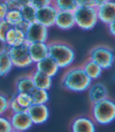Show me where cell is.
Here are the masks:
<instances>
[{
  "label": "cell",
  "mask_w": 115,
  "mask_h": 132,
  "mask_svg": "<svg viewBox=\"0 0 115 132\" xmlns=\"http://www.w3.org/2000/svg\"><path fill=\"white\" fill-rule=\"evenodd\" d=\"M61 84L69 91L81 93L88 89L92 81L85 74L81 66H76L67 69L62 76Z\"/></svg>",
  "instance_id": "obj_1"
},
{
  "label": "cell",
  "mask_w": 115,
  "mask_h": 132,
  "mask_svg": "<svg viewBox=\"0 0 115 132\" xmlns=\"http://www.w3.org/2000/svg\"><path fill=\"white\" fill-rule=\"evenodd\" d=\"M48 55L56 62L60 69H67L73 63L76 52L73 47L66 42L51 41L47 43Z\"/></svg>",
  "instance_id": "obj_2"
},
{
  "label": "cell",
  "mask_w": 115,
  "mask_h": 132,
  "mask_svg": "<svg viewBox=\"0 0 115 132\" xmlns=\"http://www.w3.org/2000/svg\"><path fill=\"white\" fill-rule=\"evenodd\" d=\"M91 117L95 123L109 125L115 119V103L109 97L102 101L92 103Z\"/></svg>",
  "instance_id": "obj_3"
},
{
  "label": "cell",
  "mask_w": 115,
  "mask_h": 132,
  "mask_svg": "<svg viewBox=\"0 0 115 132\" xmlns=\"http://www.w3.org/2000/svg\"><path fill=\"white\" fill-rule=\"evenodd\" d=\"M73 14L76 26L83 30H91L99 22L95 6H77Z\"/></svg>",
  "instance_id": "obj_4"
},
{
  "label": "cell",
  "mask_w": 115,
  "mask_h": 132,
  "mask_svg": "<svg viewBox=\"0 0 115 132\" xmlns=\"http://www.w3.org/2000/svg\"><path fill=\"white\" fill-rule=\"evenodd\" d=\"M7 49L14 67L25 69L34 64L29 55L27 43L13 47H7Z\"/></svg>",
  "instance_id": "obj_5"
},
{
  "label": "cell",
  "mask_w": 115,
  "mask_h": 132,
  "mask_svg": "<svg viewBox=\"0 0 115 132\" xmlns=\"http://www.w3.org/2000/svg\"><path fill=\"white\" fill-rule=\"evenodd\" d=\"M88 58L99 65L102 70H107L113 65L114 52L108 46L98 45L89 52Z\"/></svg>",
  "instance_id": "obj_6"
},
{
  "label": "cell",
  "mask_w": 115,
  "mask_h": 132,
  "mask_svg": "<svg viewBox=\"0 0 115 132\" xmlns=\"http://www.w3.org/2000/svg\"><path fill=\"white\" fill-rule=\"evenodd\" d=\"M48 28L37 21L30 23L25 32V42L27 44L36 42H47Z\"/></svg>",
  "instance_id": "obj_7"
},
{
  "label": "cell",
  "mask_w": 115,
  "mask_h": 132,
  "mask_svg": "<svg viewBox=\"0 0 115 132\" xmlns=\"http://www.w3.org/2000/svg\"><path fill=\"white\" fill-rule=\"evenodd\" d=\"M57 12L59 10L55 8L52 3L41 6L40 8H36V21L39 22L47 28L54 26Z\"/></svg>",
  "instance_id": "obj_8"
},
{
  "label": "cell",
  "mask_w": 115,
  "mask_h": 132,
  "mask_svg": "<svg viewBox=\"0 0 115 132\" xmlns=\"http://www.w3.org/2000/svg\"><path fill=\"white\" fill-rule=\"evenodd\" d=\"M33 125H41L48 120L50 111L47 104H32L26 109Z\"/></svg>",
  "instance_id": "obj_9"
},
{
  "label": "cell",
  "mask_w": 115,
  "mask_h": 132,
  "mask_svg": "<svg viewBox=\"0 0 115 132\" xmlns=\"http://www.w3.org/2000/svg\"><path fill=\"white\" fill-rule=\"evenodd\" d=\"M11 126L13 128V131L16 132H24L31 129L33 126V123L27 113L26 111L11 113L9 116Z\"/></svg>",
  "instance_id": "obj_10"
},
{
  "label": "cell",
  "mask_w": 115,
  "mask_h": 132,
  "mask_svg": "<svg viewBox=\"0 0 115 132\" xmlns=\"http://www.w3.org/2000/svg\"><path fill=\"white\" fill-rule=\"evenodd\" d=\"M96 7L99 21L108 25L115 20V3L113 0H109L107 3Z\"/></svg>",
  "instance_id": "obj_11"
},
{
  "label": "cell",
  "mask_w": 115,
  "mask_h": 132,
  "mask_svg": "<svg viewBox=\"0 0 115 132\" xmlns=\"http://www.w3.org/2000/svg\"><path fill=\"white\" fill-rule=\"evenodd\" d=\"M71 130L73 132H95L96 123L90 116H80L72 121Z\"/></svg>",
  "instance_id": "obj_12"
},
{
  "label": "cell",
  "mask_w": 115,
  "mask_h": 132,
  "mask_svg": "<svg viewBox=\"0 0 115 132\" xmlns=\"http://www.w3.org/2000/svg\"><path fill=\"white\" fill-rule=\"evenodd\" d=\"M34 64H36V70L51 78L54 77L59 73L60 70L59 67L57 66L56 62L49 55L46 56L45 58H43V59Z\"/></svg>",
  "instance_id": "obj_13"
},
{
  "label": "cell",
  "mask_w": 115,
  "mask_h": 132,
  "mask_svg": "<svg viewBox=\"0 0 115 132\" xmlns=\"http://www.w3.org/2000/svg\"><path fill=\"white\" fill-rule=\"evenodd\" d=\"M54 26L62 30H70L76 26L73 12L59 11L55 19Z\"/></svg>",
  "instance_id": "obj_14"
},
{
  "label": "cell",
  "mask_w": 115,
  "mask_h": 132,
  "mask_svg": "<svg viewBox=\"0 0 115 132\" xmlns=\"http://www.w3.org/2000/svg\"><path fill=\"white\" fill-rule=\"evenodd\" d=\"M28 52L34 63L39 62L48 55L47 42H36L28 44Z\"/></svg>",
  "instance_id": "obj_15"
},
{
  "label": "cell",
  "mask_w": 115,
  "mask_h": 132,
  "mask_svg": "<svg viewBox=\"0 0 115 132\" xmlns=\"http://www.w3.org/2000/svg\"><path fill=\"white\" fill-rule=\"evenodd\" d=\"M88 97L91 103H95L108 97V91L102 83L97 82L91 84L88 88Z\"/></svg>",
  "instance_id": "obj_16"
},
{
  "label": "cell",
  "mask_w": 115,
  "mask_h": 132,
  "mask_svg": "<svg viewBox=\"0 0 115 132\" xmlns=\"http://www.w3.org/2000/svg\"><path fill=\"white\" fill-rule=\"evenodd\" d=\"M24 43H26L25 33L14 26L11 27L6 36L4 45L6 47H13Z\"/></svg>",
  "instance_id": "obj_17"
},
{
  "label": "cell",
  "mask_w": 115,
  "mask_h": 132,
  "mask_svg": "<svg viewBox=\"0 0 115 132\" xmlns=\"http://www.w3.org/2000/svg\"><path fill=\"white\" fill-rule=\"evenodd\" d=\"M31 77L35 88L49 90L52 86V78L42 72L35 70L31 74Z\"/></svg>",
  "instance_id": "obj_18"
},
{
  "label": "cell",
  "mask_w": 115,
  "mask_h": 132,
  "mask_svg": "<svg viewBox=\"0 0 115 132\" xmlns=\"http://www.w3.org/2000/svg\"><path fill=\"white\" fill-rule=\"evenodd\" d=\"M14 67L13 63L7 49L5 46L2 50H0V78H5L7 76Z\"/></svg>",
  "instance_id": "obj_19"
},
{
  "label": "cell",
  "mask_w": 115,
  "mask_h": 132,
  "mask_svg": "<svg viewBox=\"0 0 115 132\" xmlns=\"http://www.w3.org/2000/svg\"><path fill=\"white\" fill-rule=\"evenodd\" d=\"M81 67L84 71L85 72V74L91 81L99 78L103 71L102 68L99 65H98L96 63H95L93 60H91L89 58H88L84 62Z\"/></svg>",
  "instance_id": "obj_20"
},
{
  "label": "cell",
  "mask_w": 115,
  "mask_h": 132,
  "mask_svg": "<svg viewBox=\"0 0 115 132\" xmlns=\"http://www.w3.org/2000/svg\"><path fill=\"white\" fill-rule=\"evenodd\" d=\"M16 93H31L35 89L31 75H22L17 78L15 81Z\"/></svg>",
  "instance_id": "obj_21"
},
{
  "label": "cell",
  "mask_w": 115,
  "mask_h": 132,
  "mask_svg": "<svg viewBox=\"0 0 115 132\" xmlns=\"http://www.w3.org/2000/svg\"><path fill=\"white\" fill-rule=\"evenodd\" d=\"M30 94H31L33 104H47V103L49 101V99H50L48 90H46V89L35 88Z\"/></svg>",
  "instance_id": "obj_22"
},
{
  "label": "cell",
  "mask_w": 115,
  "mask_h": 132,
  "mask_svg": "<svg viewBox=\"0 0 115 132\" xmlns=\"http://www.w3.org/2000/svg\"><path fill=\"white\" fill-rule=\"evenodd\" d=\"M20 11L22 16V19L28 23H32L36 21V8L31 3L23 6L20 8Z\"/></svg>",
  "instance_id": "obj_23"
},
{
  "label": "cell",
  "mask_w": 115,
  "mask_h": 132,
  "mask_svg": "<svg viewBox=\"0 0 115 132\" xmlns=\"http://www.w3.org/2000/svg\"><path fill=\"white\" fill-rule=\"evenodd\" d=\"M51 3L59 11L73 12L77 8L75 0H52Z\"/></svg>",
  "instance_id": "obj_24"
},
{
  "label": "cell",
  "mask_w": 115,
  "mask_h": 132,
  "mask_svg": "<svg viewBox=\"0 0 115 132\" xmlns=\"http://www.w3.org/2000/svg\"><path fill=\"white\" fill-rule=\"evenodd\" d=\"M5 20L12 26H17L19 22L23 20L20 9L8 10L6 15L5 17Z\"/></svg>",
  "instance_id": "obj_25"
},
{
  "label": "cell",
  "mask_w": 115,
  "mask_h": 132,
  "mask_svg": "<svg viewBox=\"0 0 115 132\" xmlns=\"http://www.w3.org/2000/svg\"><path fill=\"white\" fill-rule=\"evenodd\" d=\"M14 97L18 104L26 110L28 108L33 104L30 93H16Z\"/></svg>",
  "instance_id": "obj_26"
},
{
  "label": "cell",
  "mask_w": 115,
  "mask_h": 132,
  "mask_svg": "<svg viewBox=\"0 0 115 132\" xmlns=\"http://www.w3.org/2000/svg\"><path fill=\"white\" fill-rule=\"evenodd\" d=\"M13 128L9 118L5 115H0V132H12Z\"/></svg>",
  "instance_id": "obj_27"
},
{
  "label": "cell",
  "mask_w": 115,
  "mask_h": 132,
  "mask_svg": "<svg viewBox=\"0 0 115 132\" xmlns=\"http://www.w3.org/2000/svg\"><path fill=\"white\" fill-rule=\"evenodd\" d=\"M12 26L5 20H0V42L5 44L6 40V36L8 32V31L10 29Z\"/></svg>",
  "instance_id": "obj_28"
},
{
  "label": "cell",
  "mask_w": 115,
  "mask_h": 132,
  "mask_svg": "<svg viewBox=\"0 0 115 132\" xmlns=\"http://www.w3.org/2000/svg\"><path fill=\"white\" fill-rule=\"evenodd\" d=\"M9 99L7 96L0 93V115H5L9 112Z\"/></svg>",
  "instance_id": "obj_29"
},
{
  "label": "cell",
  "mask_w": 115,
  "mask_h": 132,
  "mask_svg": "<svg viewBox=\"0 0 115 132\" xmlns=\"http://www.w3.org/2000/svg\"><path fill=\"white\" fill-rule=\"evenodd\" d=\"M9 111L11 113H17V112H24L26 111L24 108H22L18 102L17 101L15 97H14L9 99Z\"/></svg>",
  "instance_id": "obj_30"
},
{
  "label": "cell",
  "mask_w": 115,
  "mask_h": 132,
  "mask_svg": "<svg viewBox=\"0 0 115 132\" xmlns=\"http://www.w3.org/2000/svg\"><path fill=\"white\" fill-rule=\"evenodd\" d=\"M52 0H30V3L36 8H40L41 6L51 4Z\"/></svg>",
  "instance_id": "obj_31"
},
{
  "label": "cell",
  "mask_w": 115,
  "mask_h": 132,
  "mask_svg": "<svg viewBox=\"0 0 115 132\" xmlns=\"http://www.w3.org/2000/svg\"><path fill=\"white\" fill-rule=\"evenodd\" d=\"M8 11V7L5 0H0V20L5 19L6 13Z\"/></svg>",
  "instance_id": "obj_32"
},
{
  "label": "cell",
  "mask_w": 115,
  "mask_h": 132,
  "mask_svg": "<svg viewBox=\"0 0 115 132\" xmlns=\"http://www.w3.org/2000/svg\"><path fill=\"white\" fill-rule=\"evenodd\" d=\"M77 6H95V0H75Z\"/></svg>",
  "instance_id": "obj_33"
},
{
  "label": "cell",
  "mask_w": 115,
  "mask_h": 132,
  "mask_svg": "<svg viewBox=\"0 0 115 132\" xmlns=\"http://www.w3.org/2000/svg\"><path fill=\"white\" fill-rule=\"evenodd\" d=\"M28 26H29V23L26 22V21H24V20H22L21 22H19V23L17 24V26H14V27H15V28H17V29H20L21 31L24 32L25 33L26 30L28 29Z\"/></svg>",
  "instance_id": "obj_34"
},
{
  "label": "cell",
  "mask_w": 115,
  "mask_h": 132,
  "mask_svg": "<svg viewBox=\"0 0 115 132\" xmlns=\"http://www.w3.org/2000/svg\"><path fill=\"white\" fill-rule=\"evenodd\" d=\"M11 1L15 3L18 6H20V8L23 6L30 3V0H11Z\"/></svg>",
  "instance_id": "obj_35"
},
{
  "label": "cell",
  "mask_w": 115,
  "mask_h": 132,
  "mask_svg": "<svg viewBox=\"0 0 115 132\" xmlns=\"http://www.w3.org/2000/svg\"><path fill=\"white\" fill-rule=\"evenodd\" d=\"M108 26V30L110 34L112 36V37H115V29H114V21L110 22L108 25H107Z\"/></svg>",
  "instance_id": "obj_36"
},
{
  "label": "cell",
  "mask_w": 115,
  "mask_h": 132,
  "mask_svg": "<svg viewBox=\"0 0 115 132\" xmlns=\"http://www.w3.org/2000/svg\"><path fill=\"white\" fill-rule=\"evenodd\" d=\"M109 0H95V6H98L99 5H102L103 3H107Z\"/></svg>",
  "instance_id": "obj_37"
}]
</instances>
